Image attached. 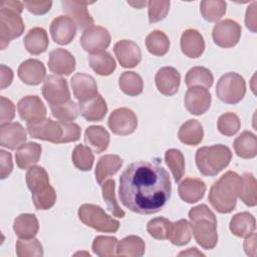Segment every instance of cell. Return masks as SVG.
I'll return each instance as SVG.
<instances>
[{
  "mask_svg": "<svg viewBox=\"0 0 257 257\" xmlns=\"http://www.w3.org/2000/svg\"><path fill=\"white\" fill-rule=\"evenodd\" d=\"M84 141L91 150L100 154L109 145V134L101 125H90L84 132Z\"/></svg>",
  "mask_w": 257,
  "mask_h": 257,
  "instance_id": "f546056e",
  "label": "cell"
},
{
  "mask_svg": "<svg viewBox=\"0 0 257 257\" xmlns=\"http://www.w3.org/2000/svg\"><path fill=\"white\" fill-rule=\"evenodd\" d=\"M233 147L238 157L242 159L255 158L257 155L256 136L249 131H245L235 139Z\"/></svg>",
  "mask_w": 257,
  "mask_h": 257,
  "instance_id": "1f68e13d",
  "label": "cell"
},
{
  "mask_svg": "<svg viewBox=\"0 0 257 257\" xmlns=\"http://www.w3.org/2000/svg\"><path fill=\"white\" fill-rule=\"evenodd\" d=\"M23 6L34 15H42L47 13L51 6V1H24Z\"/></svg>",
  "mask_w": 257,
  "mask_h": 257,
  "instance_id": "9f6ffc18",
  "label": "cell"
},
{
  "mask_svg": "<svg viewBox=\"0 0 257 257\" xmlns=\"http://www.w3.org/2000/svg\"><path fill=\"white\" fill-rule=\"evenodd\" d=\"M212 96L208 88L202 86L190 87L184 97V103L187 110L194 115L204 114L211 105Z\"/></svg>",
  "mask_w": 257,
  "mask_h": 257,
  "instance_id": "5bb4252c",
  "label": "cell"
},
{
  "mask_svg": "<svg viewBox=\"0 0 257 257\" xmlns=\"http://www.w3.org/2000/svg\"><path fill=\"white\" fill-rule=\"evenodd\" d=\"M109 44L110 34L102 26H92L83 31L80 37L81 47L91 54L104 51Z\"/></svg>",
  "mask_w": 257,
  "mask_h": 257,
  "instance_id": "30bf717a",
  "label": "cell"
},
{
  "mask_svg": "<svg viewBox=\"0 0 257 257\" xmlns=\"http://www.w3.org/2000/svg\"><path fill=\"white\" fill-rule=\"evenodd\" d=\"M88 61L93 71L102 76L110 75L116 66L113 57L106 51L90 54Z\"/></svg>",
  "mask_w": 257,
  "mask_h": 257,
  "instance_id": "e575fe53",
  "label": "cell"
},
{
  "mask_svg": "<svg viewBox=\"0 0 257 257\" xmlns=\"http://www.w3.org/2000/svg\"><path fill=\"white\" fill-rule=\"evenodd\" d=\"M42 148L37 143H27L21 146L15 153V160L17 166L22 169L26 170L39 162L41 156Z\"/></svg>",
  "mask_w": 257,
  "mask_h": 257,
  "instance_id": "83f0119b",
  "label": "cell"
},
{
  "mask_svg": "<svg viewBox=\"0 0 257 257\" xmlns=\"http://www.w3.org/2000/svg\"><path fill=\"white\" fill-rule=\"evenodd\" d=\"M178 137L187 146H197L203 141L204 130L199 120L188 119L181 125Z\"/></svg>",
  "mask_w": 257,
  "mask_h": 257,
  "instance_id": "4dcf8cb0",
  "label": "cell"
},
{
  "mask_svg": "<svg viewBox=\"0 0 257 257\" xmlns=\"http://www.w3.org/2000/svg\"><path fill=\"white\" fill-rule=\"evenodd\" d=\"M171 193L169 173L157 164L135 162L119 177L120 202L138 214L151 215L161 211L171 198Z\"/></svg>",
  "mask_w": 257,
  "mask_h": 257,
  "instance_id": "6da1fadb",
  "label": "cell"
},
{
  "mask_svg": "<svg viewBox=\"0 0 257 257\" xmlns=\"http://www.w3.org/2000/svg\"><path fill=\"white\" fill-rule=\"evenodd\" d=\"M51 113L58 121L72 122L79 113V107L73 100H68L59 104L50 105Z\"/></svg>",
  "mask_w": 257,
  "mask_h": 257,
  "instance_id": "ee69618b",
  "label": "cell"
},
{
  "mask_svg": "<svg viewBox=\"0 0 257 257\" xmlns=\"http://www.w3.org/2000/svg\"><path fill=\"white\" fill-rule=\"evenodd\" d=\"M18 76L28 85H37L45 80L46 69L44 64L37 59H27L18 67Z\"/></svg>",
  "mask_w": 257,
  "mask_h": 257,
  "instance_id": "ffe728a7",
  "label": "cell"
},
{
  "mask_svg": "<svg viewBox=\"0 0 257 257\" xmlns=\"http://www.w3.org/2000/svg\"><path fill=\"white\" fill-rule=\"evenodd\" d=\"M26 50L32 55H38L46 51L49 39L45 29L42 27H34L30 29L23 40Z\"/></svg>",
  "mask_w": 257,
  "mask_h": 257,
  "instance_id": "4316f807",
  "label": "cell"
},
{
  "mask_svg": "<svg viewBox=\"0 0 257 257\" xmlns=\"http://www.w3.org/2000/svg\"><path fill=\"white\" fill-rule=\"evenodd\" d=\"M146 245L144 240L136 235L126 236L116 245V255L128 257H141L144 255Z\"/></svg>",
  "mask_w": 257,
  "mask_h": 257,
  "instance_id": "836d02e7",
  "label": "cell"
},
{
  "mask_svg": "<svg viewBox=\"0 0 257 257\" xmlns=\"http://www.w3.org/2000/svg\"><path fill=\"white\" fill-rule=\"evenodd\" d=\"M13 170L12 156L10 153L0 150V178L4 180L7 178Z\"/></svg>",
  "mask_w": 257,
  "mask_h": 257,
  "instance_id": "6f0895ef",
  "label": "cell"
},
{
  "mask_svg": "<svg viewBox=\"0 0 257 257\" xmlns=\"http://www.w3.org/2000/svg\"><path fill=\"white\" fill-rule=\"evenodd\" d=\"M181 50L190 58L200 57L205 50V41L203 35L196 29L190 28L183 32L181 36Z\"/></svg>",
  "mask_w": 257,
  "mask_h": 257,
  "instance_id": "603a6c76",
  "label": "cell"
},
{
  "mask_svg": "<svg viewBox=\"0 0 257 257\" xmlns=\"http://www.w3.org/2000/svg\"><path fill=\"white\" fill-rule=\"evenodd\" d=\"M242 184L239 197L241 201L249 206L254 207L257 204V182L255 177L251 173H244L241 176Z\"/></svg>",
  "mask_w": 257,
  "mask_h": 257,
  "instance_id": "f35d334b",
  "label": "cell"
},
{
  "mask_svg": "<svg viewBox=\"0 0 257 257\" xmlns=\"http://www.w3.org/2000/svg\"><path fill=\"white\" fill-rule=\"evenodd\" d=\"M155 82L158 90L162 94L172 96L177 93L179 89L181 74L176 68L172 66H165L157 71L155 76Z\"/></svg>",
  "mask_w": 257,
  "mask_h": 257,
  "instance_id": "ac0fdd59",
  "label": "cell"
},
{
  "mask_svg": "<svg viewBox=\"0 0 257 257\" xmlns=\"http://www.w3.org/2000/svg\"><path fill=\"white\" fill-rule=\"evenodd\" d=\"M192 234L196 242L206 250L213 249L218 243L217 221L197 219L192 221Z\"/></svg>",
  "mask_w": 257,
  "mask_h": 257,
  "instance_id": "7c38bea8",
  "label": "cell"
},
{
  "mask_svg": "<svg viewBox=\"0 0 257 257\" xmlns=\"http://www.w3.org/2000/svg\"><path fill=\"white\" fill-rule=\"evenodd\" d=\"M244 250L245 253L249 256L256 255V234L252 233L250 236L246 237L244 241Z\"/></svg>",
  "mask_w": 257,
  "mask_h": 257,
  "instance_id": "94428289",
  "label": "cell"
},
{
  "mask_svg": "<svg viewBox=\"0 0 257 257\" xmlns=\"http://www.w3.org/2000/svg\"><path fill=\"white\" fill-rule=\"evenodd\" d=\"M24 22L20 13L0 7V48L5 49L11 40L24 32Z\"/></svg>",
  "mask_w": 257,
  "mask_h": 257,
  "instance_id": "52a82bcc",
  "label": "cell"
},
{
  "mask_svg": "<svg viewBox=\"0 0 257 257\" xmlns=\"http://www.w3.org/2000/svg\"><path fill=\"white\" fill-rule=\"evenodd\" d=\"M204 256V254L200 251H198L197 248H189L187 251H183L179 253V256Z\"/></svg>",
  "mask_w": 257,
  "mask_h": 257,
  "instance_id": "6125c7cd",
  "label": "cell"
},
{
  "mask_svg": "<svg viewBox=\"0 0 257 257\" xmlns=\"http://www.w3.org/2000/svg\"><path fill=\"white\" fill-rule=\"evenodd\" d=\"M72 163L76 169L86 172L91 170L94 162L93 154L90 148L83 145H77L72 152Z\"/></svg>",
  "mask_w": 257,
  "mask_h": 257,
  "instance_id": "c3c4849f",
  "label": "cell"
},
{
  "mask_svg": "<svg viewBox=\"0 0 257 257\" xmlns=\"http://www.w3.org/2000/svg\"><path fill=\"white\" fill-rule=\"evenodd\" d=\"M26 142L25 128L19 122H10L0 126V145L9 150H18Z\"/></svg>",
  "mask_w": 257,
  "mask_h": 257,
  "instance_id": "44dd1931",
  "label": "cell"
},
{
  "mask_svg": "<svg viewBox=\"0 0 257 257\" xmlns=\"http://www.w3.org/2000/svg\"><path fill=\"white\" fill-rule=\"evenodd\" d=\"M42 94L50 104H59L70 100L67 81L57 75H48L42 86Z\"/></svg>",
  "mask_w": 257,
  "mask_h": 257,
  "instance_id": "8fae6325",
  "label": "cell"
},
{
  "mask_svg": "<svg viewBox=\"0 0 257 257\" xmlns=\"http://www.w3.org/2000/svg\"><path fill=\"white\" fill-rule=\"evenodd\" d=\"M15 116V105L14 103L4 97L0 96V125L10 123Z\"/></svg>",
  "mask_w": 257,
  "mask_h": 257,
  "instance_id": "db71d44e",
  "label": "cell"
},
{
  "mask_svg": "<svg viewBox=\"0 0 257 257\" xmlns=\"http://www.w3.org/2000/svg\"><path fill=\"white\" fill-rule=\"evenodd\" d=\"M26 184L31 193H36L49 186V177L47 172L38 166H33L26 173Z\"/></svg>",
  "mask_w": 257,
  "mask_h": 257,
  "instance_id": "ab89813d",
  "label": "cell"
},
{
  "mask_svg": "<svg viewBox=\"0 0 257 257\" xmlns=\"http://www.w3.org/2000/svg\"><path fill=\"white\" fill-rule=\"evenodd\" d=\"M241 184V176L233 171L226 172L210 188L208 199L212 207L221 214L231 213L236 207Z\"/></svg>",
  "mask_w": 257,
  "mask_h": 257,
  "instance_id": "7a4b0ae2",
  "label": "cell"
},
{
  "mask_svg": "<svg viewBox=\"0 0 257 257\" xmlns=\"http://www.w3.org/2000/svg\"><path fill=\"white\" fill-rule=\"evenodd\" d=\"M75 58L66 49L56 48L49 53L48 68L57 75H70L75 69Z\"/></svg>",
  "mask_w": 257,
  "mask_h": 257,
  "instance_id": "d6986e66",
  "label": "cell"
},
{
  "mask_svg": "<svg viewBox=\"0 0 257 257\" xmlns=\"http://www.w3.org/2000/svg\"><path fill=\"white\" fill-rule=\"evenodd\" d=\"M123 161L117 155H104L97 161L95 167V180L102 185L107 178L115 175L122 166Z\"/></svg>",
  "mask_w": 257,
  "mask_h": 257,
  "instance_id": "484cf974",
  "label": "cell"
},
{
  "mask_svg": "<svg viewBox=\"0 0 257 257\" xmlns=\"http://www.w3.org/2000/svg\"><path fill=\"white\" fill-rule=\"evenodd\" d=\"M192 238V226L186 219H181L173 223L169 240L176 246H184Z\"/></svg>",
  "mask_w": 257,
  "mask_h": 257,
  "instance_id": "b9f144b4",
  "label": "cell"
},
{
  "mask_svg": "<svg viewBox=\"0 0 257 257\" xmlns=\"http://www.w3.org/2000/svg\"><path fill=\"white\" fill-rule=\"evenodd\" d=\"M90 4L87 1H74V0H64L61 1V6L63 12L70 17L78 29L86 30L93 26V18L90 16L87 5Z\"/></svg>",
  "mask_w": 257,
  "mask_h": 257,
  "instance_id": "9a60e30c",
  "label": "cell"
},
{
  "mask_svg": "<svg viewBox=\"0 0 257 257\" xmlns=\"http://www.w3.org/2000/svg\"><path fill=\"white\" fill-rule=\"evenodd\" d=\"M13 230L19 238H33L39 230L38 220L34 214H21L15 218Z\"/></svg>",
  "mask_w": 257,
  "mask_h": 257,
  "instance_id": "d6a6232c",
  "label": "cell"
},
{
  "mask_svg": "<svg viewBox=\"0 0 257 257\" xmlns=\"http://www.w3.org/2000/svg\"><path fill=\"white\" fill-rule=\"evenodd\" d=\"M165 161L170 168L175 182H180L185 174V158L177 149H170L165 153Z\"/></svg>",
  "mask_w": 257,
  "mask_h": 257,
  "instance_id": "7bdbcfd3",
  "label": "cell"
},
{
  "mask_svg": "<svg viewBox=\"0 0 257 257\" xmlns=\"http://www.w3.org/2000/svg\"><path fill=\"white\" fill-rule=\"evenodd\" d=\"M13 80V71L10 67L1 64L0 65V87L1 89L6 88L11 84Z\"/></svg>",
  "mask_w": 257,
  "mask_h": 257,
  "instance_id": "91938a15",
  "label": "cell"
},
{
  "mask_svg": "<svg viewBox=\"0 0 257 257\" xmlns=\"http://www.w3.org/2000/svg\"><path fill=\"white\" fill-rule=\"evenodd\" d=\"M173 223L164 217L152 219L147 225L148 233L155 239L166 240L169 239Z\"/></svg>",
  "mask_w": 257,
  "mask_h": 257,
  "instance_id": "681fc988",
  "label": "cell"
},
{
  "mask_svg": "<svg viewBox=\"0 0 257 257\" xmlns=\"http://www.w3.org/2000/svg\"><path fill=\"white\" fill-rule=\"evenodd\" d=\"M118 85L120 90L130 95L136 96L143 92L144 81L140 74L135 71H123L118 78Z\"/></svg>",
  "mask_w": 257,
  "mask_h": 257,
  "instance_id": "74e56055",
  "label": "cell"
},
{
  "mask_svg": "<svg viewBox=\"0 0 257 257\" xmlns=\"http://www.w3.org/2000/svg\"><path fill=\"white\" fill-rule=\"evenodd\" d=\"M17 110L20 117L27 123H36L46 116V107L37 95H27L17 103Z\"/></svg>",
  "mask_w": 257,
  "mask_h": 257,
  "instance_id": "4fadbf2b",
  "label": "cell"
},
{
  "mask_svg": "<svg viewBox=\"0 0 257 257\" xmlns=\"http://www.w3.org/2000/svg\"><path fill=\"white\" fill-rule=\"evenodd\" d=\"M80 114L87 121H100L107 112V105L100 94L85 100L78 104Z\"/></svg>",
  "mask_w": 257,
  "mask_h": 257,
  "instance_id": "d4e9b609",
  "label": "cell"
},
{
  "mask_svg": "<svg viewBox=\"0 0 257 257\" xmlns=\"http://www.w3.org/2000/svg\"><path fill=\"white\" fill-rule=\"evenodd\" d=\"M49 31L55 43L66 45L73 40L76 34V24L70 17L60 15L52 20Z\"/></svg>",
  "mask_w": 257,
  "mask_h": 257,
  "instance_id": "2e32d148",
  "label": "cell"
},
{
  "mask_svg": "<svg viewBox=\"0 0 257 257\" xmlns=\"http://www.w3.org/2000/svg\"><path fill=\"white\" fill-rule=\"evenodd\" d=\"M256 1H254L246 11L245 16V24L248 29H250L253 33L256 32V25H257V18H256Z\"/></svg>",
  "mask_w": 257,
  "mask_h": 257,
  "instance_id": "680465c9",
  "label": "cell"
},
{
  "mask_svg": "<svg viewBox=\"0 0 257 257\" xmlns=\"http://www.w3.org/2000/svg\"><path fill=\"white\" fill-rule=\"evenodd\" d=\"M246 93V82L236 72H228L220 77L216 85L217 97L228 104L240 102Z\"/></svg>",
  "mask_w": 257,
  "mask_h": 257,
  "instance_id": "8992f818",
  "label": "cell"
},
{
  "mask_svg": "<svg viewBox=\"0 0 257 257\" xmlns=\"http://www.w3.org/2000/svg\"><path fill=\"white\" fill-rule=\"evenodd\" d=\"M240 126V118L234 112H225L221 114L217 121L218 131L226 137H232L236 135L239 132Z\"/></svg>",
  "mask_w": 257,
  "mask_h": 257,
  "instance_id": "f907efd6",
  "label": "cell"
},
{
  "mask_svg": "<svg viewBox=\"0 0 257 257\" xmlns=\"http://www.w3.org/2000/svg\"><path fill=\"white\" fill-rule=\"evenodd\" d=\"M226 2L222 0H205L200 4L203 18L209 22H217L226 13Z\"/></svg>",
  "mask_w": 257,
  "mask_h": 257,
  "instance_id": "60d3db41",
  "label": "cell"
},
{
  "mask_svg": "<svg viewBox=\"0 0 257 257\" xmlns=\"http://www.w3.org/2000/svg\"><path fill=\"white\" fill-rule=\"evenodd\" d=\"M78 218L86 226L104 233H114L119 228V222L109 215L103 209L93 204H83L78 209Z\"/></svg>",
  "mask_w": 257,
  "mask_h": 257,
  "instance_id": "5b68a950",
  "label": "cell"
},
{
  "mask_svg": "<svg viewBox=\"0 0 257 257\" xmlns=\"http://www.w3.org/2000/svg\"><path fill=\"white\" fill-rule=\"evenodd\" d=\"M149 22L156 23L166 18L170 10V1L152 0L148 2Z\"/></svg>",
  "mask_w": 257,
  "mask_h": 257,
  "instance_id": "f5cc1de1",
  "label": "cell"
},
{
  "mask_svg": "<svg viewBox=\"0 0 257 257\" xmlns=\"http://www.w3.org/2000/svg\"><path fill=\"white\" fill-rule=\"evenodd\" d=\"M229 228L233 235L241 238H246L255 232V217L249 212L238 213L232 217Z\"/></svg>",
  "mask_w": 257,
  "mask_h": 257,
  "instance_id": "f1b7e54d",
  "label": "cell"
},
{
  "mask_svg": "<svg viewBox=\"0 0 257 257\" xmlns=\"http://www.w3.org/2000/svg\"><path fill=\"white\" fill-rule=\"evenodd\" d=\"M242 28L238 22L232 19H225L217 22L212 31V37L220 47L231 48L235 46L241 37Z\"/></svg>",
  "mask_w": 257,
  "mask_h": 257,
  "instance_id": "ba28073f",
  "label": "cell"
},
{
  "mask_svg": "<svg viewBox=\"0 0 257 257\" xmlns=\"http://www.w3.org/2000/svg\"><path fill=\"white\" fill-rule=\"evenodd\" d=\"M214 76L212 72L204 66H194L186 74L185 82L188 87L202 86L210 88L213 84Z\"/></svg>",
  "mask_w": 257,
  "mask_h": 257,
  "instance_id": "d590c367",
  "label": "cell"
},
{
  "mask_svg": "<svg viewBox=\"0 0 257 257\" xmlns=\"http://www.w3.org/2000/svg\"><path fill=\"white\" fill-rule=\"evenodd\" d=\"M74 96L78 101H85L97 93V84L94 78L85 73H76L70 79Z\"/></svg>",
  "mask_w": 257,
  "mask_h": 257,
  "instance_id": "7402d4cb",
  "label": "cell"
},
{
  "mask_svg": "<svg viewBox=\"0 0 257 257\" xmlns=\"http://www.w3.org/2000/svg\"><path fill=\"white\" fill-rule=\"evenodd\" d=\"M113 51L118 62L124 68L136 67L142 60L141 48L132 40L122 39L117 41L114 44Z\"/></svg>",
  "mask_w": 257,
  "mask_h": 257,
  "instance_id": "e0dca14e",
  "label": "cell"
},
{
  "mask_svg": "<svg viewBox=\"0 0 257 257\" xmlns=\"http://www.w3.org/2000/svg\"><path fill=\"white\" fill-rule=\"evenodd\" d=\"M206 189V184L201 179L186 178L179 184L178 192L184 202L193 204L204 197Z\"/></svg>",
  "mask_w": 257,
  "mask_h": 257,
  "instance_id": "cb8c5ba5",
  "label": "cell"
},
{
  "mask_svg": "<svg viewBox=\"0 0 257 257\" xmlns=\"http://www.w3.org/2000/svg\"><path fill=\"white\" fill-rule=\"evenodd\" d=\"M107 125L114 135H131L138 126V117L132 109L127 107H119L110 113Z\"/></svg>",
  "mask_w": 257,
  "mask_h": 257,
  "instance_id": "9c48e42d",
  "label": "cell"
},
{
  "mask_svg": "<svg viewBox=\"0 0 257 257\" xmlns=\"http://www.w3.org/2000/svg\"><path fill=\"white\" fill-rule=\"evenodd\" d=\"M27 131L31 138L47 141L53 144L76 142L80 138L81 130L74 122L54 121L44 118L36 123H27Z\"/></svg>",
  "mask_w": 257,
  "mask_h": 257,
  "instance_id": "3957f363",
  "label": "cell"
},
{
  "mask_svg": "<svg viewBox=\"0 0 257 257\" xmlns=\"http://www.w3.org/2000/svg\"><path fill=\"white\" fill-rule=\"evenodd\" d=\"M32 201L36 210H48L53 207L56 201V193L50 185L45 189L32 194Z\"/></svg>",
  "mask_w": 257,
  "mask_h": 257,
  "instance_id": "816d5d0a",
  "label": "cell"
},
{
  "mask_svg": "<svg viewBox=\"0 0 257 257\" xmlns=\"http://www.w3.org/2000/svg\"><path fill=\"white\" fill-rule=\"evenodd\" d=\"M130 5H132V6H134V7H137L138 9H141L144 5H147L148 4V2H127Z\"/></svg>",
  "mask_w": 257,
  "mask_h": 257,
  "instance_id": "be15d7a7",
  "label": "cell"
},
{
  "mask_svg": "<svg viewBox=\"0 0 257 257\" xmlns=\"http://www.w3.org/2000/svg\"><path fill=\"white\" fill-rule=\"evenodd\" d=\"M102 198L105 201L106 205H107V209L109 210V212L117 218H123L125 213L123 212V210L119 207L116 198H115V194H114V190H115V182L112 179H108L106 180L102 185Z\"/></svg>",
  "mask_w": 257,
  "mask_h": 257,
  "instance_id": "f6af8a7d",
  "label": "cell"
},
{
  "mask_svg": "<svg viewBox=\"0 0 257 257\" xmlns=\"http://www.w3.org/2000/svg\"><path fill=\"white\" fill-rule=\"evenodd\" d=\"M231 150L225 145L202 147L197 150L195 161L199 172L204 176L214 177L231 162Z\"/></svg>",
  "mask_w": 257,
  "mask_h": 257,
  "instance_id": "277c9868",
  "label": "cell"
},
{
  "mask_svg": "<svg viewBox=\"0 0 257 257\" xmlns=\"http://www.w3.org/2000/svg\"><path fill=\"white\" fill-rule=\"evenodd\" d=\"M148 51L155 56H164L170 49V40L162 30L152 31L146 38Z\"/></svg>",
  "mask_w": 257,
  "mask_h": 257,
  "instance_id": "8d00e7d4",
  "label": "cell"
},
{
  "mask_svg": "<svg viewBox=\"0 0 257 257\" xmlns=\"http://www.w3.org/2000/svg\"><path fill=\"white\" fill-rule=\"evenodd\" d=\"M117 239L112 236H97L92 242V251L100 257H112L116 255Z\"/></svg>",
  "mask_w": 257,
  "mask_h": 257,
  "instance_id": "bcb514c9",
  "label": "cell"
},
{
  "mask_svg": "<svg viewBox=\"0 0 257 257\" xmlns=\"http://www.w3.org/2000/svg\"><path fill=\"white\" fill-rule=\"evenodd\" d=\"M188 215H189L191 222L195 221L197 219H209L212 221H217L215 214L205 204H201L196 207H193L189 211Z\"/></svg>",
  "mask_w": 257,
  "mask_h": 257,
  "instance_id": "11a10c76",
  "label": "cell"
},
{
  "mask_svg": "<svg viewBox=\"0 0 257 257\" xmlns=\"http://www.w3.org/2000/svg\"><path fill=\"white\" fill-rule=\"evenodd\" d=\"M16 254L18 257H41L43 248L36 238H20L16 242Z\"/></svg>",
  "mask_w": 257,
  "mask_h": 257,
  "instance_id": "7dc6e473",
  "label": "cell"
}]
</instances>
